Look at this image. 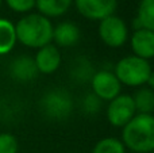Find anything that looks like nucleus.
Listing matches in <instances>:
<instances>
[{
	"mask_svg": "<svg viewBox=\"0 0 154 153\" xmlns=\"http://www.w3.org/2000/svg\"><path fill=\"white\" fill-rule=\"evenodd\" d=\"M53 29L54 26L49 18L38 12H30L16 22V39L26 48L39 49L51 43Z\"/></svg>",
	"mask_w": 154,
	"mask_h": 153,
	"instance_id": "1",
	"label": "nucleus"
},
{
	"mask_svg": "<svg viewBox=\"0 0 154 153\" xmlns=\"http://www.w3.org/2000/svg\"><path fill=\"white\" fill-rule=\"evenodd\" d=\"M126 149L135 153H152L154 151V115L135 114L122 127V140Z\"/></svg>",
	"mask_w": 154,
	"mask_h": 153,
	"instance_id": "2",
	"label": "nucleus"
},
{
	"mask_svg": "<svg viewBox=\"0 0 154 153\" xmlns=\"http://www.w3.org/2000/svg\"><path fill=\"white\" fill-rule=\"evenodd\" d=\"M152 67L147 60L137 56H126L115 64L114 73L120 81L127 87H143L149 75L152 73Z\"/></svg>",
	"mask_w": 154,
	"mask_h": 153,
	"instance_id": "3",
	"label": "nucleus"
},
{
	"mask_svg": "<svg viewBox=\"0 0 154 153\" xmlns=\"http://www.w3.org/2000/svg\"><path fill=\"white\" fill-rule=\"evenodd\" d=\"M41 111L51 121H65L73 111L72 95L62 88H53L45 92L39 100Z\"/></svg>",
	"mask_w": 154,
	"mask_h": 153,
	"instance_id": "4",
	"label": "nucleus"
},
{
	"mask_svg": "<svg viewBox=\"0 0 154 153\" xmlns=\"http://www.w3.org/2000/svg\"><path fill=\"white\" fill-rule=\"evenodd\" d=\"M97 33L100 39L108 48H122L128 39V27L120 16L109 15L99 22Z\"/></svg>",
	"mask_w": 154,
	"mask_h": 153,
	"instance_id": "5",
	"label": "nucleus"
},
{
	"mask_svg": "<svg viewBox=\"0 0 154 153\" xmlns=\"http://www.w3.org/2000/svg\"><path fill=\"white\" fill-rule=\"evenodd\" d=\"M137 110L133 96L128 94H119L108 102L106 115L114 127H125L135 117Z\"/></svg>",
	"mask_w": 154,
	"mask_h": 153,
	"instance_id": "6",
	"label": "nucleus"
},
{
	"mask_svg": "<svg viewBox=\"0 0 154 153\" xmlns=\"http://www.w3.org/2000/svg\"><path fill=\"white\" fill-rule=\"evenodd\" d=\"M89 83L92 87V92L101 102L112 100L120 94L122 89V84L115 76V73L108 69L95 72Z\"/></svg>",
	"mask_w": 154,
	"mask_h": 153,
	"instance_id": "7",
	"label": "nucleus"
},
{
	"mask_svg": "<svg viewBox=\"0 0 154 153\" xmlns=\"http://www.w3.org/2000/svg\"><path fill=\"white\" fill-rule=\"evenodd\" d=\"M77 12L85 19L97 20L114 15L118 7V0H73Z\"/></svg>",
	"mask_w": 154,
	"mask_h": 153,
	"instance_id": "8",
	"label": "nucleus"
},
{
	"mask_svg": "<svg viewBox=\"0 0 154 153\" xmlns=\"http://www.w3.org/2000/svg\"><path fill=\"white\" fill-rule=\"evenodd\" d=\"M62 61L61 52L54 43L39 48L34 57V62L37 65V69L43 75H51L60 68Z\"/></svg>",
	"mask_w": 154,
	"mask_h": 153,
	"instance_id": "9",
	"label": "nucleus"
},
{
	"mask_svg": "<svg viewBox=\"0 0 154 153\" xmlns=\"http://www.w3.org/2000/svg\"><path fill=\"white\" fill-rule=\"evenodd\" d=\"M130 45L134 56L149 61L154 57V31L146 29L134 30L130 37Z\"/></svg>",
	"mask_w": 154,
	"mask_h": 153,
	"instance_id": "10",
	"label": "nucleus"
},
{
	"mask_svg": "<svg viewBox=\"0 0 154 153\" xmlns=\"http://www.w3.org/2000/svg\"><path fill=\"white\" fill-rule=\"evenodd\" d=\"M81 38V30L76 23L65 20L54 26L53 29V41L57 48H70L79 43Z\"/></svg>",
	"mask_w": 154,
	"mask_h": 153,
	"instance_id": "11",
	"label": "nucleus"
},
{
	"mask_svg": "<svg viewBox=\"0 0 154 153\" xmlns=\"http://www.w3.org/2000/svg\"><path fill=\"white\" fill-rule=\"evenodd\" d=\"M10 75L14 80L20 81V83H27L39 75L37 69V65L34 62V58L30 56H19L14 58L10 64Z\"/></svg>",
	"mask_w": 154,
	"mask_h": 153,
	"instance_id": "12",
	"label": "nucleus"
},
{
	"mask_svg": "<svg viewBox=\"0 0 154 153\" xmlns=\"http://www.w3.org/2000/svg\"><path fill=\"white\" fill-rule=\"evenodd\" d=\"M73 0H35L38 14L46 18H58L69 11Z\"/></svg>",
	"mask_w": 154,
	"mask_h": 153,
	"instance_id": "13",
	"label": "nucleus"
},
{
	"mask_svg": "<svg viewBox=\"0 0 154 153\" xmlns=\"http://www.w3.org/2000/svg\"><path fill=\"white\" fill-rule=\"evenodd\" d=\"M134 30L146 29L154 31V0H141L137 10V18L133 20Z\"/></svg>",
	"mask_w": 154,
	"mask_h": 153,
	"instance_id": "14",
	"label": "nucleus"
},
{
	"mask_svg": "<svg viewBox=\"0 0 154 153\" xmlns=\"http://www.w3.org/2000/svg\"><path fill=\"white\" fill-rule=\"evenodd\" d=\"M16 42L15 24L5 18H0V56L12 52Z\"/></svg>",
	"mask_w": 154,
	"mask_h": 153,
	"instance_id": "15",
	"label": "nucleus"
},
{
	"mask_svg": "<svg viewBox=\"0 0 154 153\" xmlns=\"http://www.w3.org/2000/svg\"><path fill=\"white\" fill-rule=\"evenodd\" d=\"M135 105L137 114H153L154 113V91L147 87H139L135 94L131 95Z\"/></svg>",
	"mask_w": 154,
	"mask_h": 153,
	"instance_id": "16",
	"label": "nucleus"
},
{
	"mask_svg": "<svg viewBox=\"0 0 154 153\" xmlns=\"http://www.w3.org/2000/svg\"><path fill=\"white\" fill-rule=\"evenodd\" d=\"M95 69L92 67V62L85 57H79L75 60L70 68V77L77 83H87L91 81Z\"/></svg>",
	"mask_w": 154,
	"mask_h": 153,
	"instance_id": "17",
	"label": "nucleus"
},
{
	"mask_svg": "<svg viewBox=\"0 0 154 153\" xmlns=\"http://www.w3.org/2000/svg\"><path fill=\"white\" fill-rule=\"evenodd\" d=\"M92 153H126V148L119 138L106 137L96 142Z\"/></svg>",
	"mask_w": 154,
	"mask_h": 153,
	"instance_id": "18",
	"label": "nucleus"
},
{
	"mask_svg": "<svg viewBox=\"0 0 154 153\" xmlns=\"http://www.w3.org/2000/svg\"><path fill=\"white\" fill-rule=\"evenodd\" d=\"M101 102L93 92H88L84 95V98L81 99V108L87 115H96L100 113L101 110Z\"/></svg>",
	"mask_w": 154,
	"mask_h": 153,
	"instance_id": "19",
	"label": "nucleus"
},
{
	"mask_svg": "<svg viewBox=\"0 0 154 153\" xmlns=\"http://www.w3.org/2000/svg\"><path fill=\"white\" fill-rule=\"evenodd\" d=\"M18 138L11 133H0V153H18Z\"/></svg>",
	"mask_w": 154,
	"mask_h": 153,
	"instance_id": "20",
	"label": "nucleus"
},
{
	"mask_svg": "<svg viewBox=\"0 0 154 153\" xmlns=\"http://www.w3.org/2000/svg\"><path fill=\"white\" fill-rule=\"evenodd\" d=\"M11 11L18 14H30L32 8H35V0H5Z\"/></svg>",
	"mask_w": 154,
	"mask_h": 153,
	"instance_id": "21",
	"label": "nucleus"
},
{
	"mask_svg": "<svg viewBox=\"0 0 154 153\" xmlns=\"http://www.w3.org/2000/svg\"><path fill=\"white\" fill-rule=\"evenodd\" d=\"M146 86H147V88H150L154 91V70H152V73L149 75V79H147V81H146Z\"/></svg>",
	"mask_w": 154,
	"mask_h": 153,
	"instance_id": "22",
	"label": "nucleus"
},
{
	"mask_svg": "<svg viewBox=\"0 0 154 153\" xmlns=\"http://www.w3.org/2000/svg\"><path fill=\"white\" fill-rule=\"evenodd\" d=\"M2 3H3V0H0V7H2Z\"/></svg>",
	"mask_w": 154,
	"mask_h": 153,
	"instance_id": "23",
	"label": "nucleus"
},
{
	"mask_svg": "<svg viewBox=\"0 0 154 153\" xmlns=\"http://www.w3.org/2000/svg\"><path fill=\"white\" fill-rule=\"evenodd\" d=\"M152 153H154V151H153V152H152Z\"/></svg>",
	"mask_w": 154,
	"mask_h": 153,
	"instance_id": "24",
	"label": "nucleus"
}]
</instances>
